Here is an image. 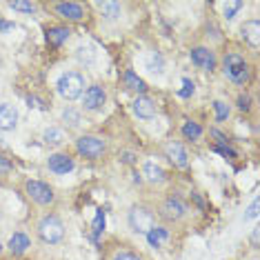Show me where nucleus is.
<instances>
[{"instance_id": "72a5a7b5", "label": "nucleus", "mask_w": 260, "mask_h": 260, "mask_svg": "<svg viewBox=\"0 0 260 260\" xmlns=\"http://www.w3.org/2000/svg\"><path fill=\"white\" fill-rule=\"evenodd\" d=\"M238 107H240V109H249V98H247V96H240V98H238Z\"/></svg>"}, {"instance_id": "c85d7f7f", "label": "nucleus", "mask_w": 260, "mask_h": 260, "mask_svg": "<svg viewBox=\"0 0 260 260\" xmlns=\"http://www.w3.org/2000/svg\"><path fill=\"white\" fill-rule=\"evenodd\" d=\"M62 118H64V120H72V122H69V125H72V127H76V125H78V122H80V116L76 114L74 109H64Z\"/></svg>"}, {"instance_id": "7ed1b4c3", "label": "nucleus", "mask_w": 260, "mask_h": 260, "mask_svg": "<svg viewBox=\"0 0 260 260\" xmlns=\"http://www.w3.org/2000/svg\"><path fill=\"white\" fill-rule=\"evenodd\" d=\"M129 227L134 229L136 234H149L151 227H156V218L147 207H140L136 205L132 207V211H129Z\"/></svg>"}, {"instance_id": "dca6fc26", "label": "nucleus", "mask_w": 260, "mask_h": 260, "mask_svg": "<svg viewBox=\"0 0 260 260\" xmlns=\"http://www.w3.org/2000/svg\"><path fill=\"white\" fill-rule=\"evenodd\" d=\"M29 247H31V242H29V238L25 234H14L11 236V240H9V249H11V253H16V256H22Z\"/></svg>"}, {"instance_id": "6ab92c4d", "label": "nucleus", "mask_w": 260, "mask_h": 260, "mask_svg": "<svg viewBox=\"0 0 260 260\" xmlns=\"http://www.w3.org/2000/svg\"><path fill=\"white\" fill-rule=\"evenodd\" d=\"M96 7L100 9V14H103L107 20H116V18H120V11H122V7H120L118 3H96Z\"/></svg>"}, {"instance_id": "1a4fd4ad", "label": "nucleus", "mask_w": 260, "mask_h": 260, "mask_svg": "<svg viewBox=\"0 0 260 260\" xmlns=\"http://www.w3.org/2000/svg\"><path fill=\"white\" fill-rule=\"evenodd\" d=\"M165 156L169 158V162L174 165V167H180V169H185L187 165H189V156H187L185 147H182L180 143H174V140L165 145Z\"/></svg>"}, {"instance_id": "4468645a", "label": "nucleus", "mask_w": 260, "mask_h": 260, "mask_svg": "<svg viewBox=\"0 0 260 260\" xmlns=\"http://www.w3.org/2000/svg\"><path fill=\"white\" fill-rule=\"evenodd\" d=\"M242 38H245V43H249L253 49H258V45H260V22L258 20H247L245 25H242Z\"/></svg>"}, {"instance_id": "423d86ee", "label": "nucleus", "mask_w": 260, "mask_h": 260, "mask_svg": "<svg viewBox=\"0 0 260 260\" xmlns=\"http://www.w3.org/2000/svg\"><path fill=\"white\" fill-rule=\"evenodd\" d=\"M25 189H27L29 198H31L34 203H38V205H51V203H54V191H51V187L45 185V182L27 180Z\"/></svg>"}, {"instance_id": "5701e85b", "label": "nucleus", "mask_w": 260, "mask_h": 260, "mask_svg": "<svg viewBox=\"0 0 260 260\" xmlns=\"http://www.w3.org/2000/svg\"><path fill=\"white\" fill-rule=\"evenodd\" d=\"M103 229H105V209H98L96 211V218H93V224H91L93 240H98V236L103 234Z\"/></svg>"}, {"instance_id": "c9c22d12", "label": "nucleus", "mask_w": 260, "mask_h": 260, "mask_svg": "<svg viewBox=\"0 0 260 260\" xmlns=\"http://www.w3.org/2000/svg\"><path fill=\"white\" fill-rule=\"evenodd\" d=\"M122 160H125V162H134V156H132V153H125V158H122Z\"/></svg>"}, {"instance_id": "4c0bfd02", "label": "nucleus", "mask_w": 260, "mask_h": 260, "mask_svg": "<svg viewBox=\"0 0 260 260\" xmlns=\"http://www.w3.org/2000/svg\"><path fill=\"white\" fill-rule=\"evenodd\" d=\"M0 249H3V247H0Z\"/></svg>"}, {"instance_id": "9b49d317", "label": "nucleus", "mask_w": 260, "mask_h": 260, "mask_svg": "<svg viewBox=\"0 0 260 260\" xmlns=\"http://www.w3.org/2000/svg\"><path fill=\"white\" fill-rule=\"evenodd\" d=\"M160 211H162V216L167 218V220H180L182 216H185V205H182V200L180 198H167L162 203L160 207Z\"/></svg>"}, {"instance_id": "e433bc0d", "label": "nucleus", "mask_w": 260, "mask_h": 260, "mask_svg": "<svg viewBox=\"0 0 260 260\" xmlns=\"http://www.w3.org/2000/svg\"><path fill=\"white\" fill-rule=\"evenodd\" d=\"M0 29H3V31H5V29H14V25H7V22H0Z\"/></svg>"}, {"instance_id": "2f4dec72", "label": "nucleus", "mask_w": 260, "mask_h": 260, "mask_svg": "<svg viewBox=\"0 0 260 260\" xmlns=\"http://www.w3.org/2000/svg\"><path fill=\"white\" fill-rule=\"evenodd\" d=\"M218 151H220V153H224V156H229V158H236V151L232 149V147H229V145H224V143H220V145H218Z\"/></svg>"}, {"instance_id": "39448f33", "label": "nucleus", "mask_w": 260, "mask_h": 260, "mask_svg": "<svg viewBox=\"0 0 260 260\" xmlns=\"http://www.w3.org/2000/svg\"><path fill=\"white\" fill-rule=\"evenodd\" d=\"M76 149H78L80 156L85 158H100L105 153V143L96 136H80L78 140H76Z\"/></svg>"}, {"instance_id": "f8f14e48", "label": "nucleus", "mask_w": 260, "mask_h": 260, "mask_svg": "<svg viewBox=\"0 0 260 260\" xmlns=\"http://www.w3.org/2000/svg\"><path fill=\"white\" fill-rule=\"evenodd\" d=\"M47 165H49V169L58 176H64L74 169V160L67 156V153H54V156H49Z\"/></svg>"}, {"instance_id": "a211bd4d", "label": "nucleus", "mask_w": 260, "mask_h": 260, "mask_svg": "<svg viewBox=\"0 0 260 260\" xmlns=\"http://www.w3.org/2000/svg\"><path fill=\"white\" fill-rule=\"evenodd\" d=\"M143 174H145V178L149 182H162L165 180V169L158 167L156 162H145Z\"/></svg>"}, {"instance_id": "7c9ffc66", "label": "nucleus", "mask_w": 260, "mask_h": 260, "mask_svg": "<svg viewBox=\"0 0 260 260\" xmlns=\"http://www.w3.org/2000/svg\"><path fill=\"white\" fill-rule=\"evenodd\" d=\"M114 260H140L136 253H132V251H120V253H116L114 256Z\"/></svg>"}, {"instance_id": "412c9836", "label": "nucleus", "mask_w": 260, "mask_h": 260, "mask_svg": "<svg viewBox=\"0 0 260 260\" xmlns=\"http://www.w3.org/2000/svg\"><path fill=\"white\" fill-rule=\"evenodd\" d=\"M125 87L132 89V91H138V93H145V89H147L145 80L138 78L134 72H125Z\"/></svg>"}, {"instance_id": "6e6552de", "label": "nucleus", "mask_w": 260, "mask_h": 260, "mask_svg": "<svg viewBox=\"0 0 260 260\" xmlns=\"http://www.w3.org/2000/svg\"><path fill=\"white\" fill-rule=\"evenodd\" d=\"M189 58H191V62L196 64L198 69H203V72L216 69V56H214V51H209L207 47H193V49L189 51Z\"/></svg>"}, {"instance_id": "393cba45", "label": "nucleus", "mask_w": 260, "mask_h": 260, "mask_svg": "<svg viewBox=\"0 0 260 260\" xmlns=\"http://www.w3.org/2000/svg\"><path fill=\"white\" fill-rule=\"evenodd\" d=\"M45 143L47 145H60L62 143V132L56 129V127H49L45 132Z\"/></svg>"}, {"instance_id": "f704fd0d", "label": "nucleus", "mask_w": 260, "mask_h": 260, "mask_svg": "<svg viewBox=\"0 0 260 260\" xmlns=\"http://www.w3.org/2000/svg\"><path fill=\"white\" fill-rule=\"evenodd\" d=\"M251 245L258 247V229H253V234H251Z\"/></svg>"}, {"instance_id": "f257e3e1", "label": "nucleus", "mask_w": 260, "mask_h": 260, "mask_svg": "<svg viewBox=\"0 0 260 260\" xmlns=\"http://www.w3.org/2000/svg\"><path fill=\"white\" fill-rule=\"evenodd\" d=\"M82 91H85V78H82L78 72H67L60 76V80H58V93H60L64 100L80 98Z\"/></svg>"}, {"instance_id": "b1692460", "label": "nucleus", "mask_w": 260, "mask_h": 260, "mask_svg": "<svg viewBox=\"0 0 260 260\" xmlns=\"http://www.w3.org/2000/svg\"><path fill=\"white\" fill-rule=\"evenodd\" d=\"M240 9H242V3H240V0H234V3H224V5H222V14H224V18H227V20H232Z\"/></svg>"}, {"instance_id": "20e7f679", "label": "nucleus", "mask_w": 260, "mask_h": 260, "mask_svg": "<svg viewBox=\"0 0 260 260\" xmlns=\"http://www.w3.org/2000/svg\"><path fill=\"white\" fill-rule=\"evenodd\" d=\"M224 74L234 82L242 85V82L249 78V64H247V60L240 54H229V56H224Z\"/></svg>"}, {"instance_id": "f3484780", "label": "nucleus", "mask_w": 260, "mask_h": 260, "mask_svg": "<svg viewBox=\"0 0 260 260\" xmlns=\"http://www.w3.org/2000/svg\"><path fill=\"white\" fill-rule=\"evenodd\" d=\"M69 34L72 31H69L67 27H49L47 29V43L58 47V45H62L64 40H69Z\"/></svg>"}, {"instance_id": "bb28decb", "label": "nucleus", "mask_w": 260, "mask_h": 260, "mask_svg": "<svg viewBox=\"0 0 260 260\" xmlns=\"http://www.w3.org/2000/svg\"><path fill=\"white\" fill-rule=\"evenodd\" d=\"M214 109H216V120L222 122V120H227V118H229V107L222 103V100H216V103H214Z\"/></svg>"}, {"instance_id": "a878e982", "label": "nucleus", "mask_w": 260, "mask_h": 260, "mask_svg": "<svg viewBox=\"0 0 260 260\" xmlns=\"http://www.w3.org/2000/svg\"><path fill=\"white\" fill-rule=\"evenodd\" d=\"M9 7L16 9V11H22V14H34V11H36V5L34 3H22V0H11Z\"/></svg>"}, {"instance_id": "473e14b6", "label": "nucleus", "mask_w": 260, "mask_h": 260, "mask_svg": "<svg viewBox=\"0 0 260 260\" xmlns=\"http://www.w3.org/2000/svg\"><path fill=\"white\" fill-rule=\"evenodd\" d=\"M7 171H11V162L0 156V174H7Z\"/></svg>"}, {"instance_id": "9d476101", "label": "nucleus", "mask_w": 260, "mask_h": 260, "mask_svg": "<svg viewBox=\"0 0 260 260\" xmlns=\"http://www.w3.org/2000/svg\"><path fill=\"white\" fill-rule=\"evenodd\" d=\"M18 125V109L14 105H0V132H11Z\"/></svg>"}, {"instance_id": "2eb2a0df", "label": "nucleus", "mask_w": 260, "mask_h": 260, "mask_svg": "<svg viewBox=\"0 0 260 260\" xmlns=\"http://www.w3.org/2000/svg\"><path fill=\"white\" fill-rule=\"evenodd\" d=\"M56 11L62 16V18H67V20H82V16H85L82 7H80V5H76V3H58Z\"/></svg>"}, {"instance_id": "c756f323", "label": "nucleus", "mask_w": 260, "mask_h": 260, "mask_svg": "<svg viewBox=\"0 0 260 260\" xmlns=\"http://www.w3.org/2000/svg\"><path fill=\"white\" fill-rule=\"evenodd\" d=\"M193 93V82L191 80H182V89H180V96L182 98H189Z\"/></svg>"}, {"instance_id": "ddd939ff", "label": "nucleus", "mask_w": 260, "mask_h": 260, "mask_svg": "<svg viewBox=\"0 0 260 260\" xmlns=\"http://www.w3.org/2000/svg\"><path fill=\"white\" fill-rule=\"evenodd\" d=\"M134 111H136V116L143 118V120H151V118L156 116V105L147 96H138L134 100Z\"/></svg>"}, {"instance_id": "cd10ccee", "label": "nucleus", "mask_w": 260, "mask_h": 260, "mask_svg": "<svg viewBox=\"0 0 260 260\" xmlns=\"http://www.w3.org/2000/svg\"><path fill=\"white\" fill-rule=\"evenodd\" d=\"M253 218H258V198L251 200L249 209H247V214H245V220H253Z\"/></svg>"}, {"instance_id": "aec40b11", "label": "nucleus", "mask_w": 260, "mask_h": 260, "mask_svg": "<svg viewBox=\"0 0 260 260\" xmlns=\"http://www.w3.org/2000/svg\"><path fill=\"white\" fill-rule=\"evenodd\" d=\"M167 238H169V232L165 227H151L149 234H147V240H149L151 247H160Z\"/></svg>"}, {"instance_id": "f03ea898", "label": "nucleus", "mask_w": 260, "mask_h": 260, "mask_svg": "<svg viewBox=\"0 0 260 260\" xmlns=\"http://www.w3.org/2000/svg\"><path fill=\"white\" fill-rule=\"evenodd\" d=\"M38 236L43 238V242L47 245H56L64 238V227L58 216H45L43 220L38 222Z\"/></svg>"}, {"instance_id": "0eeeda50", "label": "nucleus", "mask_w": 260, "mask_h": 260, "mask_svg": "<svg viewBox=\"0 0 260 260\" xmlns=\"http://www.w3.org/2000/svg\"><path fill=\"white\" fill-rule=\"evenodd\" d=\"M105 103H107V93H105V89L100 85L87 87L85 93H82V105H85V109H89V111L103 109Z\"/></svg>"}, {"instance_id": "4be33fe9", "label": "nucleus", "mask_w": 260, "mask_h": 260, "mask_svg": "<svg viewBox=\"0 0 260 260\" xmlns=\"http://www.w3.org/2000/svg\"><path fill=\"white\" fill-rule=\"evenodd\" d=\"M182 136L189 140H198L200 136H203V127L196 125V122H191V120H187L185 125H182Z\"/></svg>"}]
</instances>
